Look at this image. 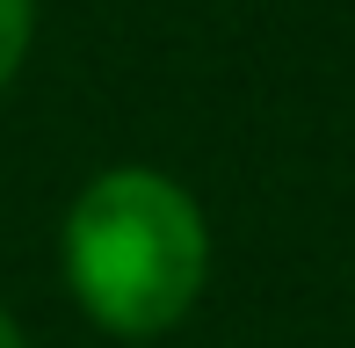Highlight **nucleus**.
I'll return each mask as SVG.
<instances>
[{
  "label": "nucleus",
  "mask_w": 355,
  "mask_h": 348,
  "mask_svg": "<svg viewBox=\"0 0 355 348\" xmlns=\"http://www.w3.org/2000/svg\"><path fill=\"white\" fill-rule=\"evenodd\" d=\"M211 276V232L159 167H109L66 211V283L102 334H167Z\"/></svg>",
  "instance_id": "obj_1"
},
{
  "label": "nucleus",
  "mask_w": 355,
  "mask_h": 348,
  "mask_svg": "<svg viewBox=\"0 0 355 348\" xmlns=\"http://www.w3.org/2000/svg\"><path fill=\"white\" fill-rule=\"evenodd\" d=\"M29 29H37V0H0V87L22 73V58H29Z\"/></svg>",
  "instance_id": "obj_2"
},
{
  "label": "nucleus",
  "mask_w": 355,
  "mask_h": 348,
  "mask_svg": "<svg viewBox=\"0 0 355 348\" xmlns=\"http://www.w3.org/2000/svg\"><path fill=\"white\" fill-rule=\"evenodd\" d=\"M0 348H29V341H22V327H15L8 312H0Z\"/></svg>",
  "instance_id": "obj_3"
}]
</instances>
